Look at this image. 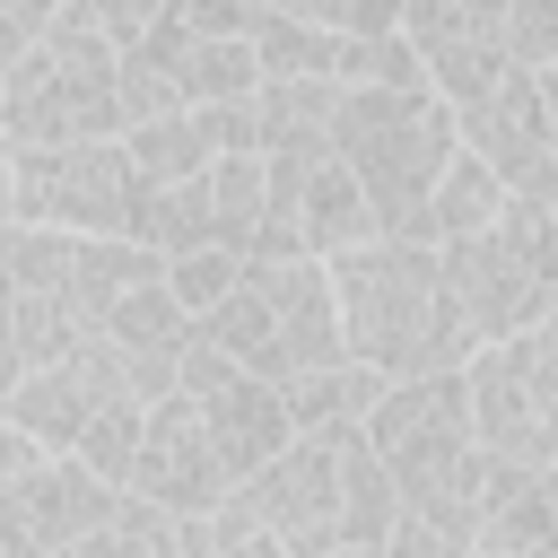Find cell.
I'll list each match as a JSON object with an SVG mask.
<instances>
[{
    "mask_svg": "<svg viewBox=\"0 0 558 558\" xmlns=\"http://www.w3.org/2000/svg\"><path fill=\"white\" fill-rule=\"evenodd\" d=\"M61 9H70V0H0V78H9L44 35H52V17H61Z\"/></svg>",
    "mask_w": 558,
    "mask_h": 558,
    "instance_id": "f546056e",
    "label": "cell"
},
{
    "mask_svg": "<svg viewBox=\"0 0 558 558\" xmlns=\"http://www.w3.org/2000/svg\"><path fill=\"white\" fill-rule=\"evenodd\" d=\"M253 122H262V157L270 166H305L331 157V122H340V87L331 78H262L253 87Z\"/></svg>",
    "mask_w": 558,
    "mask_h": 558,
    "instance_id": "e0dca14e",
    "label": "cell"
},
{
    "mask_svg": "<svg viewBox=\"0 0 558 558\" xmlns=\"http://www.w3.org/2000/svg\"><path fill=\"white\" fill-rule=\"evenodd\" d=\"M122 148H131L140 183H192V174L218 166V140H209V122H201L192 105H183V113H157V122H131Z\"/></svg>",
    "mask_w": 558,
    "mask_h": 558,
    "instance_id": "603a6c76",
    "label": "cell"
},
{
    "mask_svg": "<svg viewBox=\"0 0 558 558\" xmlns=\"http://www.w3.org/2000/svg\"><path fill=\"white\" fill-rule=\"evenodd\" d=\"M497 35H506V61L514 70H549L558 61V0H506L497 9Z\"/></svg>",
    "mask_w": 558,
    "mask_h": 558,
    "instance_id": "83f0119b",
    "label": "cell"
},
{
    "mask_svg": "<svg viewBox=\"0 0 558 558\" xmlns=\"http://www.w3.org/2000/svg\"><path fill=\"white\" fill-rule=\"evenodd\" d=\"M131 392V375H122V357L105 349V340H78L70 357H44V366H26L17 384H9V418L35 436V445H52V453H78V436L96 427V410L105 401H122ZM140 401V392H131Z\"/></svg>",
    "mask_w": 558,
    "mask_h": 558,
    "instance_id": "4fadbf2b",
    "label": "cell"
},
{
    "mask_svg": "<svg viewBox=\"0 0 558 558\" xmlns=\"http://www.w3.org/2000/svg\"><path fill=\"white\" fill-rule=\"evenodd\" d=\"M253 52H262V78H331V87H357V70H366V35L305 26V17H279V9L253 17Z\"/></svg>",
    "mask_w": 558,
    "mask_h": 558,
    "instance_id": "ac0fdd59",
    "label": "cell"
},
{
    "mask_svg": "<svg viewBox=\"0 0 558 558\" xmlns=\"http://www.w3.org/2000/svg\"><path fill=\"white\" fill-rule=\"evenodd\" d=\"M497 9L506 0H401V35L418 44L427 61V87L462 113L480 105L514 61H506V35H497Z\"/></svg>",
    "mask_w": 558,
    "mask_h": 558,
    "instance_id": "9a60e30c",
    "label": "cell"
},
{
    "mask_svg": "<svg viewBox=\"0 0 558 558\" xmlns=\"http://www.w3.org/2000/svg\"><path fill=\"white\" fill-rule=\"evenodd\" d=\"M384 558H471V541H453V532L427 523V514H401L392 541H384Z\"/></svg>",
    "mask_w": 558,
    "mask_h": 558,
    "instance_id": "4dcf8cb0",
    "label": "cell"
},
{
    "mask_svg": "<svg viewBox=\"0 0 558 558\" xmlns=\"http://www.w3.org/2000/svg\"><path fill=\"white\" fill-rule=\"evenodd\" d=\"M174 392L201 410V427H209V445H218V462H227V480L244 488L288 436H296V418H288V392L270 384V375H253V366H235L227 349H209L201 331H192V349H183V375H174Z\"/></svg>",
    "mask_w": 558,
    "mask_h": 558,
    "instance_id": "52a82bcc",
    "label": "cell"
},
{
    "mask_svg": "<svg viewBox=\"0 0 558 558\" xmlns=\"http://www.w3.org/2000/svg\"><path fill=\"white\" fill-rule=\"evenodd\" d=\"M244 288H253L262 314H270V375H279V392L349 357L340 288H331V262H323V253H253V262H244Z\"/></svg>",
    "mask_w": 558,
    "mask_h": 558,
    "instance_id": "ba28073f",
    "label": "cell"
},
{
    "mask_svg": "<svg viewBox=\"0 0 558 558\" xmlns=\"http://www.w3.org/2000/svg\"><path fill=\"white\" fill-rule=\"evenodd\" d=\"M506 201H514V192L488 174V157H480V148H453V166H445L436 192H427V244H462V235L497 227Z\"/></svg>",
    "mask_w": 558,
    "mask_h": 558,
    "instance_id": "7402d4cb",
    "label": "cell"
},
{
    "mask_svg": "<svg viewBox=\"0 0 558 558\" xmlns=\"http://www.w3.org/2000/svg\"><path fill=\"white\" fill-rule=\"evenodd\" d=\"M52 558H183V514H166V506H148V497L122 488V506H113L87 541H70V549H52Z\"/></svg>",
    "mask_w": 558,
    "mask_h": 558,
    "instance_id": "cb8c5ba5",
    "label": "cell"
},
{
    "mask_svg": "<svg viewBox=\"0 0 558 558\" xmlns=\"http://www.w3.org/2000/svg\"><path fill=\"white\" fill-rule=\"evenodd\" d=\"M26 375V349H17V296H9V227H0V401L9 384Z\"/></svg>",
    "mask_w": 558,
    "mask_h": 558,
    "instance_id": "1f68e13d",
    "label": "cell"
},
{
    "mask_svg": "<svg viewBox=\"0 0 558 558\" xmlns=\"http://www.w3.org/2000/svg\"><path fill=\"white\" fill-rule=\"evenodd\" d=\"M140 427H148V401H131V392H122V401H105V410H96V427L78 436V453L122 488V480H131V453H140Z\"/></svg>",
    "mask_w": 558,
    "mask_h": 558,
    "instance_id": "4316f807",
    "label": "cell"
},
{
    "mask_svg": "<svg viewBox=\"0 0 558 558\" xmlns=\"http://www.w3.org/2000/svg\"><path fill=\"white\" fill-rule=\"evenodd\" d=\"M331 288H340V331L349 357H366L375 375L410 384V375H453L471 366V323L453 305L445 253L427 235H366L349 253H331Z\"/></svg>",
    "mask_w": 558,
    "mask_h": 558,
    "instance_id": "6da1fadb",
    "label": "cell"
},
{
    "mask_svg": "<svg viewBox=\"0 0 558 558\" xmlns=\"http://www.w3.org/2000/svg\"><path fill=\"white\" fill-rule=\"evenodd\" d=\"M235 279H244V253H227V244H201V253H174V262H166V288L183 296V314H192V323H201Z\"/></svg>",
    "mask_w": 558,
    "mask_h": 558,
    "instance_id": "484cf974",
    "label": "cell"
},
{
    "mask_svg": "<svg viewBox=\"0 0 558 558\" xmlns=\"http://www.w3.org/2000/svg\"><path fill=\"white\" fill-rule=\"evenodd\" d=\"M488 558H558V471H514L488 462L480 488V541Z\"/></svg>",
    "mask_w": 558,
    "mask_h": 558,
    "instance_id": "2e32d148",
    "label": "cell"
},
{
    "mask_svg": "<svg viewBox=\"0 0 558 558\" xmlns=\"http://www.w3.org/2000/svg\"><path fill=\"white\" fill-rule=\"evenodd\" d=\"M549 331H558V288H549Z\"/></svg>",
    "mask_w": 558,
    "mask_h": 558,
    "instance_id": "d590c367",
    "label": "cell"
},
{
    "mask_svg": "<svg viewBox=\"0 0 558 558\" xmlns=\"http://www.w3.org/2000/svg\"><path fill=\"white\" fill-rule=\"evenodd\" d=\"M384 392H392V375H375L366 357H340V366L288 384V418H296V436H349V427L375 418Z\"/></svg>",
    "mask_w": 558,
    "mask_h": 558,
    "instance_id": "d6986e66",
    "label": "cell"
},
{
    "mask_svg": "<svg viewBox=\"0 0 558 558\" xmlns=\"http://www.w3.org/2000/svg\"><path fill=\"white\" fill-rule=\"evenodd\" d=\"M340 166L375 201L384 235H427V192L462 148V113L436 87H340Z\"/></svg>",
    "mask_w": 558,
    "mask_h": 558,
    "instance_id": "3957f363",
    "label": "cell"
},
{
    "mask_svg": "<svg viewBox=\"0 0 558 558\" xmlns=\"http://www.w3.org/2000/svg\"><path fill=\"white\" fill-rule=\"evenodd\" d=\"M131 209H140V166L122 140H70V148L9 157V227L131 235Z\"/></svg>",
    "mask_w": 558,
    "mask_h": 558,
    "instance_id": "8992f818",
    "label": "cell"
},
{
    "mask_svg": "<svg viewBox=\"0 0 558 558\" xmlns=\"http://www.w3.org/2000/svg\"><path fill=\"white\" fill-rule=\"evenodd\" d=\"M35 453H44V445H35V436H26V427H17L9 410H0V488H9V480H17V471H26Z\"/></svg>",
    "mask_w": 558,
    "mask_h": 558,
    "instance_id": "d6a6232c",
    "label": "cell"
},
{
    "mask_svg": "<svg viewBox=\"0 0 558 558\" xmlns=\"http://www.w3.org/2000/svg\"><path fill=\"white\" fill-rule=\"evenodd\" d=\"M532 78H541V105H549V131H558V61H549V70H532Z\"/></svg>",
    "mask_w": 558,
    "mask_h": 558,
    "instance_id": "836d02e7",
    "label": "cell"
},
{
    "mask_svg": "<svg viewBox=\"0 0 558 558\" xmlns=\"http://www.w3.org/2000/svg\"><path fill=\"white\" fill-rule=\"evenodd\" d=\"M471 558H488V549H471Z\"/></svg>",
    "mask_w": 558,
    "mask_h": 558,
    "instance_id": "8d00e7d4",
    "label": "cell"
},
{
    "mask_svg": "<svg viewBox=\"0 0 558 558\" xmlns=\"http://www.w3.org/2000/svg\"><path fill=\"white\" fill-rule=\"evenodd\" d=\"M131 235L157 253V262H174V253H201V244H218V209H209V174H192V183H140V209H131Z\"/></svg>",
    "mask_w": 558,
    "mask_h": 558,
    "instance_id": "44dd1931",
    "label": "cell"
},
{
    "mask_svg": "<svg viewBox=\"0 0 558 558\" xmlns=\"http://www.w3.org/2000/svg\"><path fill=\"white\" fill-rule=\"evenodd\" d=\"M122 488L166 506V514H209V506L235 497V480H227V462H218V445H209V427H201V410L183 392L148 401V427H140V453H131Z\"/></svg>",
    "mask_w": 558,
    "mask_h": 558,
    "instance_id": "5bb4252c",
    "label": "cell"
},
{
    "mask_svg": "<svg viewBox=\"0 0 558 558\" xmlns=\"http://www.w3.org/2000/svg\"><path fill=\"white\" fill-rule=\"evenodd\" d=\"M279 17H305V26H340V35H392L401 26V0H262Z\"/></svg>",
    "mask_w": 558,
    "mask_h": 558,
    "instance_id": "f1b7e54d",
    "label": "cell"
},
{
    "mask_svg": "<svg viewBox=\"0 0 558 558\" xmlns=\"http://www.w3.org/2000/svg\"><path fill=\"white\" fill-rule=\"evenodd\" d=\"M462 148H480L514 201H558V131L532 70H506L480 105H462Z\"/></svg>",
    "mask_w": 558,
    "mask_h": 558,
    "instance_id": "7c38bea8",
    "label": "cell"
},
{
    "mask_svg": "<svg viewBox=\"0 0 558 558\" xmlns=\"http://www.w3.org/2000/svg\"><path fill=\"white\" fill-rule=\"evenodd\" d=\"M9 296H17V349L26 366L70 357L78 340H96L87 288H78V235L61 227H9Z\"/></svg>",
    "mask_w": 558,
    "mask_h": 558,
    "instance_id": "8fae6325",
    "label": "cell"
},
{
    "mask_svg": "<svg viewBox=\"0 0 558 558\" xmlns=\"http://www.w3.org/2000/svg\"><path fill=\"white\" fill-rule=\"evenodd\" d=\"M253 523L288 549V558H331L349 549V514H340V436H288L244 488Z\"/></svg>",
    "mask_w": 558,
    "mask_h": 558,
    "instance_id": "9c48e42d",
    "label": "cell"
},
{
    "mask_svg": "<svg viewBox=\"0 0 558 558\" xmlns=\"http://www.w3.org/2000/svg\"><path fill=\"white\" fill-rule=\"evenodd\" d=\"M0 131L17 148H70V140H122V52L96 26L87 0L52 17V35L0 78Z\"/></svg>",
    "mask_w": 558,
    "mask_h": 558,
    "instance_id": "277c9868",
    "label": "cell"
},
{
    "mask_svg": "<svg viewBox=\"0 0 558 558\" xmlns=\"http://www.w3.org/2000/svg\"><path fill=\"white\" fill-rule=\"evenodd\" d=\"M122 506V488L87 462V453H35L9 488H0V549L9 558H52L70 541H87L105 514Z\"/></svg>",
    "mask_w": 558,
    "mask_h": 558,
    "instance_id": "30bf717a",
    "label": "cell"
},
{
    "mask_svg": "<svg viewBox=\"0 0 558 558\" xmlns=\"http://www.w3.org/2000/svg\"><path fill=\"white\" fill-rule=\"evenodd\" d=\"M462 392H471V427L488 462L558 471V331L549 323L480 340L462 366Z\"/></svg>",
    "mask_w": 558,
    "mask_h": 558,
    "instance_id": "5b68a950",
    "label": "cell"
},
{
    "mask_svg": "<svg viewBox=\"0 0 558 558\" xmlns=\"http://www.w3.org/2000/svg\"><path fill=\"white\" fill-rule=\"evenodd\" d=\"M209 209H218V244L253 262L262 235H270V157L262 148H227L209 166Z\"/></svg>",
    "mask_w": 558,
    "mask_h": 558,
    "instance_id": "ffe728a7",
    "label": "cell"
},
{
    "mask_svg": "<svg viewBox=\"0 0 558 558\" xmlns=\"http://www.w3.org/2000/svg\"><path fill=\"white\" fill-rule=\"evenodd\" d=\"M366 445L384 453L392 488H401V514H427L445 523L453 541H480V488H488V453H480V427H471V392H462V366L453 375H410L375 401L366 418Z\"/></svg>",
    "mask_w": 558,
    "mask_h": 558,
    "instance_id": "7a4b0ae2",
    "label": "cell"
},
{
    "mask_svg": "<svg viewBox=\"0 0 558 558\" xmlns=\"http://www.w3.org/2000/svg\"><path fill=\"white\" fill-rule=\"evenodd\" d=\"M331 558H384V549H331Z\"/></svg>",
    "mask_w": 558,
    "mask_h": 558,
    "instance_id": "e575fe53",
    "label": "cell"
},
{
    "mask_svg": "<svg viewBox=\"0 0 558 558\" xmlns=\"http://www.w3.org/2000/svg\"><path fill=\"white\" fill-rule=\"evenodd\" d=\"M183 558H288V549L253 523L244 497H227V506H209V514H183Z\"/></svg>",
    "mask_w": 558,
    "mask_h": 558,
    "instance_id": "d4e9b609",
    "label": "cell"
}]
</instances>
